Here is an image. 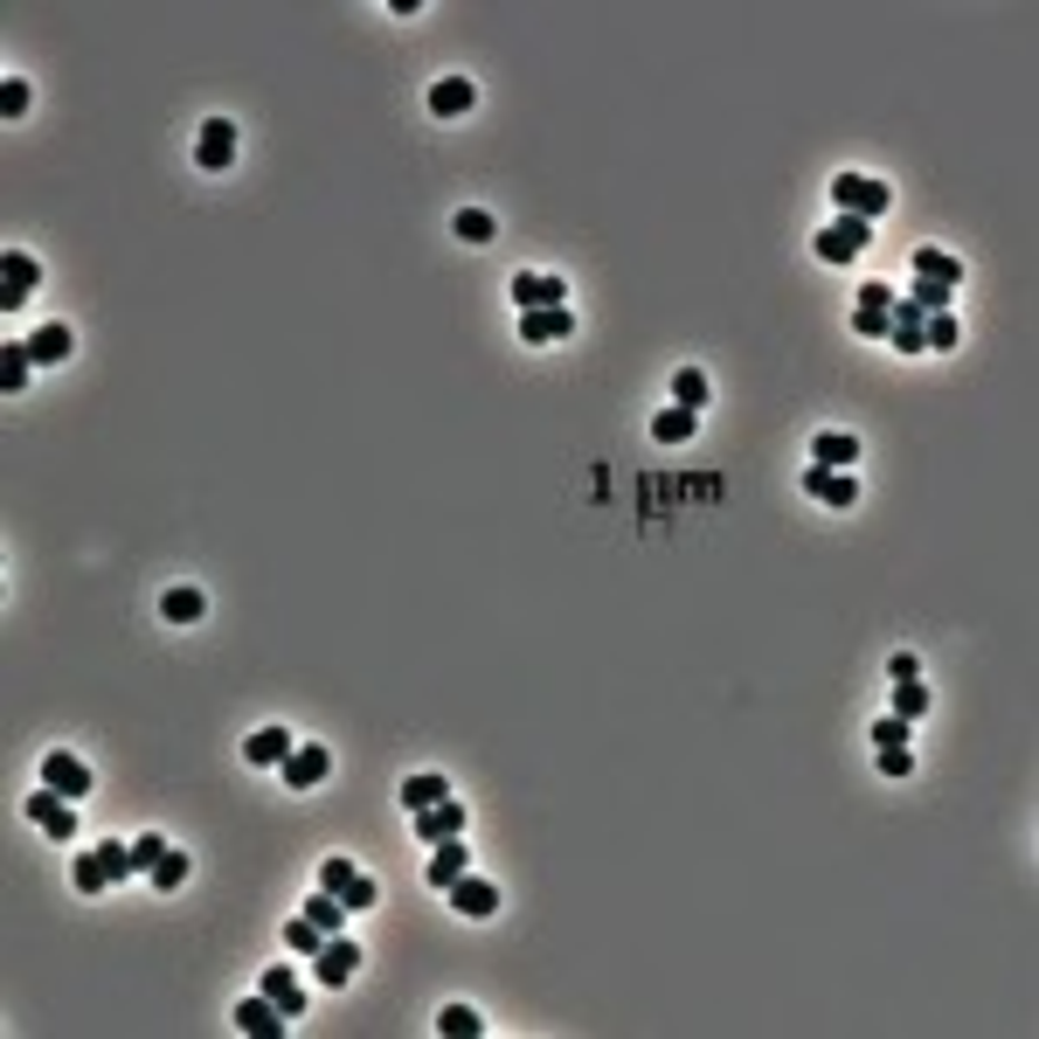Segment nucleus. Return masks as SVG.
Returning a JSON list of instances; mask_svg holds the SVG:
<instances>
[{"instance_id": "nucleus-17", "label": "nucleus", "mask_w": 1039, "mask_h": 1039, "mask_svg": "<svg viewBox=\"0 0 1039 1039\" xmlns=\"http://www.w3.org/2000/svg\"><path fill=\"white\" fill-rule=\"evenodd\" d=\"M471 105H479L471 77H437V84H430V118H464Z\"/></svg>"}, {"instance_id": "nucleus-11", "label": "nucleus", "mask_w": 1039, "mask_h": 1039, "mask_svg": "<svg viewBox=\"0 0 1039 1039\" xmlns=\"http://www.w3.org/2000/svg\"><path fill=\"white\" fill-rule=\"evenodd\" d=\"M195 160H202V174H223V167L236 160V125H229V118H208V125H202Z\"/></svg>"}, {"instance_id": "nucleus-32", "label": "nucleus", "mask_w": 1039, "mask_h": 1039, "mask_svg": "<svg viewBox=\"0 0 1039 1039\" xmlns=\"http://www.w3.org/2000/svg\"><path fill=\"white\" fill-rule=\"evenodd\" d=\"M894 714L901 721H922L929 714V686L922 679H894Z\"/></svg>"}, {"instance_id": "nucleus-21", "label": "nucleus", "mask_w": 1039, "mask_h": 1039, "mask_svg": "<svg viewBox=\"0 0 1039 1039\" xmlns=\"http://www.w3.org/2000/svg\"><path fill=\"white\" fill-rule=\"evenodd\" d=\"M202 610H208V596H202L195 582H174V589L160 596V617L180 624V631H187V624H202Z\"/></svg>"}, {"instance_id": "nucleus-33", "label": "nucleus", "mask_w": 1039, "mask_h": 1039, "mask_svg": "<svg viewBox=\"0 0 1039 1039\" xmlns=\"http://www.w3.org/2000/svg\"><path fill=\"white\" fill-rule=\"evenodd\" d=\"M451 229H458V243H492V236H499V223H492L486 208H458Z\"/></svg>"}, {"instance_id": "nucleus-16", "label": "nucleus", "mask_w": 1039, "mask_h": 1039, "mask_svg": "<svg viewBox=\"0 0 1039 1039\" xmlns=\"http://www.w3.org/2000/svg\"><path fill=\"white\" fill-rule=\"evenodd\" d=\"M285 1026H292V1019L277 1012V1004H271L264 991H249V998L236 1004V1032H257V1039H277V1032H285Z\"/></svg>"}, {"instance_id": "nucleus-28", "label": "nucleus", "mask_w": 1039, "mask_h": 1039, "mask_svg": "<svg viewBox=\"0 0 1039 1039\" xmlns=\"http://www.w3.org/2000/svg\"><path fill=\"white\" fill-rule=\"evenodd\" d=\"M70 880H77V894H105V888H111L105 853H77V860H70Z\"/></svg>"}, {"instance_id": "nucleus-1", "label": "nucleus", "mask_w": 1039, "mask_h": 1039, "mask_svg": "<svg viewBox=\"0 0 1039 1039\" xmlns=\"http://www.w3.org/2000/svg\"><path fill=\"white\" fill-rule=\"evenodd\" d=\"M832 202H839V215H860V223H873V215L894 202V187L873 180V174H839V180H832Z\"/></svg>"}, {"instance_id": "nucleus-4", "label": "nucleus", "mask_w": 1039, "mask_h": 1039, "mask_svg": "<svg viewBox=\"0 0 1039 1039\" xmlns=\"http://www.w3.org/2000/svg\"><path fill=\"white\" fill-rule=\"evenodd\" d=\"M312 970H320V984H333V991H340V984H354V970H361L354 935H346V929L326 935V942H320V957H312Z\"/></svg>"}, {"instance_id": "nucleus-44", "label": "nucleus", "mask_w": 1039, "mask_h": 1039, "mask_svg": "<svg viewBox=\"0 0 1039 1039\" xmlns=\"http://www.w3.org/2000/svg\"><path fill=\"white\" fill-rule=\"evenodd\" d=\"M888 679H922V666H915V651H894V658H888Z\"/></svg>"}, {"instance_id": "nucleus-35", "label": "nucleus", "mask_w": 1039, "mask_h": 1039, "mask_svg": "<svg viewBox=\"0 0 1039 1039\" xmlns=\"http://www.w3.org/2000/svg\"><path fill=\"white\" fill-rule=\"evenodd\" d=\"M167 853H174V845H167L160 832H139V839H133V866H139V873H153V866H160Z\"/></svg>"}, {"instance_id": "nucleus-39", "label": "nucleus", "mask_w": 1039, "mask_h": 1039, "mask_svg": "<svg viewBox=\"0 0 1039 1039\" xmlns=\"http://www.w3.org/2000/svg\"><path fill=\"white\" fill-rule=\"evenodd\" d=\"M98 853H105V866H111V880H133V873H139V866H133V845H125V839H105V845H98Z\"/></svg>"}, {"instance_id": "nucleus-10", "label": "nucleus", "mask_w": 1039, "mask_h": 1039, "mask_svg": "<svg viewBox=\"0 0 1039 1039\" xmlns=\"http://www.w3.org/2000/svg\"><path fill=\"white\" fill-rule=\"evenodd\" d=\"M409 825H416V839H423V845H444V839H458V832H464V797L430 804V811L409 817Z\"/></svg>"}, {"instance_id": "nucleus-29", "label": "nucleus", "mask_w": 1039, "mask_h": 1039, "mask_svg": "<svg viewBox=\"0 0 1039 1039\" xmlns=\"http://www.w3.org/2000/svg\"><path fill=\"white\" fill-rule=\"evenodd\" d=\"M437 1032H444V1039H479L486 1019L471 1012V1004H444V1012H437Z\"/></svg>"}, {"instance_id": "nucleus-34", "label": "nucleus", "mask_w": 1039, "mask_h": 1039, "mask_svg": "<svg viewBox=\"0 0 1039 1039\" xmlns=\"http://www.w3.org/2000/svg\"><path fill=\"white\" fill-rule=\"evenodd\" d=\"M908 305H915L922 320H929V312H950V305H957V292H950V285H929V277H915V292H908Z\"/></svg>"}, {"instance_id": "nucleus-7", "label": "nucleus", "mask_w": 1039, "mask_h": 1039, "mask_svg": "<svg viewBox=\"0 0 1039 1039\" xmlns=\"http://www.w3.org/2000/svg\"><path fill=\"white\" fill-rule=\"evenodd\" d=\"M42 783H49V791H62L70 804H84V797H90V770L77 763L70 748H49V755H42Z\"/></svg>"}, {"instance_id": "nucleus-20", "label": "nucleus", "mask_w": 1039, "mask_h": 1039, "mask_svg": "<svg viewBox=\"0 0 1039 1039\" xmlns=\"http://www.w3.org/2000/svg\"><path fill=\"white\" fill-rule=\"evenodd\" d=\"M70 346H77L70 326H36V333H28V361H36V367H62V361H70Z\"/></svg>"}, {"instance_id": "nucleus-13", "label": "nucleus", "mask_w": 1039, "mask_h": 1039, "mask_svg": "<svg viewBox=\"0 0 1039 1039\" xmlns=\"http://www.w3.org/2000/svg\"><path fill=\"white\" fill-rule=\"evenodd\" d=\"M804 492H811V499H825V507H853V499H860V479H853V471L804 464Z\"/></svg>"}, {"instance_id": "nucleus-24", "label": "nucleus", "mask_w": 1039, "mask_h": 1039, "mask_svg": "<svg viewBox=\"0 0 1039 1039\" xmlns=\"http://www.w3.org/2000/svg\"><path fill=\"white\" fill-rule=\"evenodd\" d=\"M28 374H36V361H28V340H8V346H0V389L21 395Z\"/></svg>"}, {"instance_id": "nucleus-26", "label": "nucleus", "mask_w": 1039, "mask_h": 1039, "mask_svg": "<svg viewBox=\"0 0 1039 1039\" xmlns=\"http://www.w3.org/2000/svg\"><path fill=\"white\" fill-rule=\"evenodd\" d=\"M693 430H700V409H658V416H651V437H658V444H686Z\"/></svg>"}, {"instance_id": "nucleus-5", "label": "nucleus", "mask_w": 1039, "mask_h": 1039, "mask_svg": "<svg viewBox=\"0 0 1039 1039\" xmlns=\"http://www.w3.org/2000/svg\"><path fill=\"white\" fill-rule=\"evenodd\" d=\"M513 305H520V312L569 305V277H555V271H520V277H513Z\"/></svg>"}, {"instance_id": "nucleus-23", "label": "nucleus", "mask_w": 1039, "mask_h": 1039, "mask_svg": "<svg viewBox=\"0 0 1039 1039\" xmlns=\"http://www.w3.org/2000/svg\"><path fill=\"white\" fill-rule=\"evenodd\" d=\"M888 340L901 346V354H922V312L908 298H894V312H888Z\"/></svg>"}, {"instance_id": "nucleus-31", "label": "nucleus", "mask_w": 1039, "mask_h": 1039, "mask_svg": "<svg viewBox=\"0 0 1039 1039\" xmlns=\"http://www.w3.org/2000/svg\"><path fill=\"white\" fill-rule=\"evenodd\" d=\"M707 395H714V389H707L700 367H679V374H673V402H679V409H707Z\"/></svg>"}, {"instance_id": "nucleus-6", "label": "nucleus", "mask_w": 1039, "mask_h": 1039, "mask_svg": "<svg viewBox=\"0 0 1039 1039\" xmlns=\"http://www.w3.org/2000/svg\"><path fill=\"white\" fill-rule=\"evenodd\" d=\"M277 770H285V783H292V791H320V783L333 776V755H326L320 742H298V748H292Z\"/></svg>"}, {"instance_id": "nucleus-30", "label": "nucleus", "mask_w": 1039, "mask_h": 1039, "mask_svg": "<svg viewBox=\"0 0 1039 1039\" xmlns=\"http://www.w3.org/2000/svg\"><path fill=\"white\" fill-rule=\"evenodd\" d=\"M320 942H326V929L312 922V915H292V922H285V950H292V957H320Z\"/></svg>"}, {"instance_id": "nucleus-38", "label": "nucleus", "mask_w": 1039, "mask_h": 1039, "mask_svg": "<svg viewBox=\"0 0 1039 1039\" xmlns=\"http://www.w3.org/2000/svg\"><path fill=\"white\" fill-rule=\"evenodd\" d=\"M340 901H346V915H361V908H374V901H382V888H374L367 873H354V880H346V894H340Z\"/></svg>"}, {"instance_id": "nucleus-2", "label": "nucleus", "mask_w": 1039, "mask_h": 1039, "mask_svg": "<svg viewBox=\"0 0 1039 1039\" xmlns=\"http://www.w3.org/2000/svg\"><path fill=\"white\" fill-rule=\"evenodd\" d=\"M21 811L36 817V825H42V832H49L56 845H70V839H77V804L62 797V791H49V783H42L36 797H21Z\"/></svg>"}, {"instance_id": "nucleus-37", "label": "nucleus", "mask_w": 1039, "mask_h": 1039, "mask_svg": "<svg viewBox=\"0 0 1039 1039\" xmlns=\"http://www.w3.org/2000/svg\"><path fill=\"white\" fill-rule=\"evenodd\" d=\"M888 312H894V305H860V312H853V333H860V340H888Z\"/></svg>"}, {"instance_id": "nucleus-25", "label": "nucleus", "mask_w": 1039, "mask_h": 1039, "mask_svg": "<svg viewBox=\"0 0 1039 1039\" xmlns=\"http://www.w3.org/2000/svg\"><path fill=\"white\" fill-rule=\"evenodd\" d=\"M915 277H929V285H963V264L950 257V249H915Z\"/></svg>"}, {"instance_id": "nucleus-15", "label": "nucleus", "mask_w": 1039, "mask_h": 1039, "mask_svg": "<svg viewBox=\"0 0 1039 1039\" xmlns=\"http://www.w3.org/2000/svg\"><path fill=\"white\" fill-rule=\"evenodd\" d=\"M257 991H264V998H271V1004H277V1012H285V1019H305V984H298V970H285V963H271Z\"/></svg>"}, {"instance_id": "nucleus-12", "label": "nucleus", "mask_w": 1039, "mask_h": 1039, "mask_svg": "<svg viewBox=\"0 0 1039 1039\" xmlns=\"http://www.w3.org/2000/svg\"><path fill=\"white\" fill-rule=\"evenodd\" d=\"M569 333H576V312H569V305L520 312V340H527V346H555V340H569Z\"/></svg>"}, {"instance_id": "nucleus-14", "label": "nucleus", "mask_w": 1039, "mask_h": 1039, "mask_svg": "<svg viewBox=\"0 0 1039 1039\" xmlns=\"http://www.w3.org/2000/svg\"><path fill=\"white\" fill-rule=\"evenodd\" d=\"M811 464L853 471V464H860V437H853V430H817V437H811Z\"/></svg>"}, {"instance_id": "nucleus-36", "label": "nucleus", "mask_w": 1039, "mask_h": 1039, "mask_svg": "<svg viewBox=\"0 0 1039 1039\" xmlns=\"http://www.w3.org/2000/svg\"><path fill=\"white\" fill-rule=\"evenodd\" d=\"M146 880H153V888H160V894H174V888H187V853H167V860H160V866H153Z\"/></svg>"}, {"instance_id": "nucleus-42", "label": "nucleus", "mask_w": 1039, "mask_h": 1039, "mask_svg": "<svg viewBox=\"0 0 1039 1039\" xmlns=\"http://www.w3.org/2000/svg\"><path fill=\"white\" fill-rule=\"evenodd\" d=\"M0 111H8V118H21V111H28V84H21V77L0 84Z\"/></svg>"}, {"instance_id": "nucleus-9", "label": "nucleus", "mask_w": 1039, "mask_h": 1039, "mask_svg": "<svg viewBox=\"0 0 1039 1039\" xmlns=\"http://www.w3.org/2000/svg\"><path fill=\"white\" fill-rule=\"evenodd\" d=\"M444 894H451V908H458L464 922H486L492 908H499V888H492V880H479V873H458Z\"/></svg>"}, {"instance_id": "nucleus-43", "label": "nucleus", "mask_w": 1039, "mask_h": 1039, "mask_svg": "<svg viewBox=\"0 0 1039 1039\" xmlns=\"http://www.w3.org/2000/svg\"><path fill=\"white\" fill-rule=\"evenodd\" d=\"M908 770H915V755H908V748H880V776H908Z\"/></svg>"}, {"instance_id": "nucleus-41", "label": "nucleus", "mask_w": 1039, "mask_h": 1039, "mask_svg": "<svg viewBox=\"0 0 1039 1039\" xmlns=\"http://www.w3.org/2000/svg\"><path fill=\"white\" fill-rule=\"evenodd\" d=\"M354 873H361L354 860H326V866H320V888H326V894H346V880H354Z\"/></svg>"}, {"instance_id": "nucleus-22", "label": "nucleus", "mask_w": 1039, "mask_h": 1039, "mask_svg": "<svg viewBox=\"0 0 1039 1039\" xmlns=\"http://www.w3.org/2000/svg\"><path fill=\"white\" fill-rule=\"evenodd\" d=\"M444 797H451V783L437 776V770H423V776H409V783H402V797H395V804H402L409 817H416V811H430V804H444Z\"/></svg>"}, {"instance_id": "nucleus-18", "label": "nucleus", "mask_w": 1039, "mask_h": 1039, "mask_svg": "<svg viewBox=\"0 0 1039 1039\" xmlns=\"http://www.w3.org/2000/svg\"><path fill=\"white\" fill-rule=\"evenodd\" d=\"M458 873H471V853H464V832H458V839H444V845H430V866H423V880H430V888H451Z\"/></svg>"}, {"instance_id": "nucleus-40", "label": "nucleus", "mask_w": 1039, "mask_h": 1039, "mask_svg": "<svg viewBox=\"0 0 1039 1039\" xmlns=\"http://www.w3.org/2000/svg\"><path fill=\"white\" fill-rule=\"evenodd\" d=\"M908 728H915V721L888 714V721H873V742H880V748H908Z\"/></svg>"}, {"instance_id": "nucleus-19", "label": "nucleus", "mask_w": 1039, "mask_h": 1039, "mask_svg": "<svg viewBox=\"0 0 1039 1039\" xmlns=\"http://www.w3.org/2000/svg\"><path fill=\"white\" fill-rule=\"evenodd\" d=\"M292 748H298V735H292V728H257V735L243 742V755H249V763H257V770H277V763H285Z\"/></svg>"}, {"instance_id": "nucleus-8", "label": "nucleus", "mask_w": 1039, "mask_h": 1039, "mask_svg": "<svg viewBox=\"0 0 1039 1039\" xmlns=\"http://www.w3.org/2000/svg\"><path fill=\"white\" fill-rule=\"evenodd\" d=\"M36 285H42V264L28 257V249H8V257H0V305L14 312V305H21L28 292H36Z\"/></svg>"}, {"instance_id": "nucleus-3", "label": "nucleus", "mask_w": 1039, "mask_h": 1039, "mask_svg": "<svg viewBox=\"0 0 1039 1039\" xmlns=\"http://www.w3.org/2000/svg\"><path fill=\"white\" fill-rule=\"evenodd\" d=\"M860 249H873V223H860V215H839V223L817 236V257L825 264H853Z\"/></svg>"}, {"instance_id": "nucleus-27", "label": "nucleus", "mask_w": 1039, "mask_h": 1039, "mask_svg": "<svg viewBox=\"0 0 1039 1039\" xmlns=\"http://www.w3.org/2000/svg\"><path fill=\"white\" fill-rule=\"evenodd\" d=\"M298 915H312L326 935H340V929H346V901H340V894H326V888H312V901L298 908Z\"/></svg>"}]
</instances>
